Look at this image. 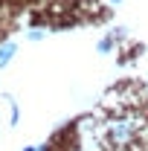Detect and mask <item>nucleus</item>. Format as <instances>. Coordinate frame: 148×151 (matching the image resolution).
Instances as JSON below:
<instances>
[{
  "instance_id": "obj_1",
  "label": "nucleus",
  "mask_w": 148,
  "mask_h": 151,
  "mask_svg": "<svg viewBox=\"0 0 148 151\" xmlns=\"http://www.w3.org/2000/svg\"><path fill=\"white\" fill-rule=\"evenodd\" d=\"M96 151H148V93L145 99H116L102 105L90 122Z\"/></svg>"
},
{
  "instance_id": "obj_2",
  "label": "nucleus",
  "mask_w": 148,
  "mask_h": 151,
  "mask_svg": "<svg viewBox=\"0 0 148 151\" xmlns=\"http://www.w3.org/2000/svg\"><path fill=\"white\" fill-rule=\"evenodd\" d=\"M15 55V47H12V44H6V47H3V50H0V67H3V64H9V58Z\"/></svg>"
}]
</instances>
